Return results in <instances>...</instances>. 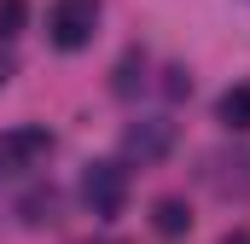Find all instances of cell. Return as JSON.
I'll return each instance as SVG.
<instances>
[{"label": "cell", "mask_w": 250, "mask_h": 244, "mask_svg": "<svg viewBox=\"0 0 250 244\" xmlns=\"http://www.w3.org/2000/svg\"><path fill=\"white\" fill-rule=\"evenodd\" d=\"M93 29H99V0H53V12H47V35H53L59 53L87 47Z\"/></svg>", "instance_id": "cell-3"}, {"label": "cell", "mask_w": 250, "mask_h": 244, "mask_svg": "<svg viewBox=\"0 0 250 244\" xmlns=\"http://www.w3.org/2000/svg\"><path fill=\"white\" fill-rule=\"evenodd\" d=\"M227 244H250V233H227Z\"/></svg>", "instance_id": "cell-12"}, {"label": "cell", "mask_w": 250, "mask_h": 244, "mask_svg": "<svg viewBox=\"0 0 250 244\" xmlns=\"http://www.w3.org/2000/svg\"><path fill=\"white\" fill-rule=\"evenodd\" d=\"M53 157V134L41 122H18L0 134V175H29Z\"/></svg>", "instance_id": "cell-2"}, {"label": "cell", "mask_w": 250, "mask_h": 244, "mask_svg": "<svg viewBox=\"0 0 250 244\" xmlns=\"http://www.w3.org/2000/svg\"><path fill=\"white\" fill-rule=\"evenodd\" d=\"M140 81H146V53H128L123 64H117V81H111V87H117V93H134V87H140Z\"/></svg>", "instance_id": "cell-8"}, {"label": "cell", "mask_w": 250, "mask_h": 244, "mask_svg": "<svg viewBox=\"0 0 250 244\" xmlns=\"http://www.w3.org/2000/svg\"><path fill=\"white\" fill-rule=\"evenodd\" d=\"M6 81H12V59L0 53V87H6Z\"/></svg>", "instance_id": "cell-11"}, {"label": "cell", "mask_w": 250, "mask_h": 244, "mask_svg": "<svg viewBox=\"0 0 250 244\" xmlns=\"http://www.w3.org/2000/svg\"><path fill=\"white\" fill-rule=\"evenodd\" d=\"M151 227H157L163 239H181V233L192 227V209L181 203V198H157V203H151Z\"/></svg>", "instance_id": "cell-5"}, {"label": "cell", "mask_w": 250, "mask_h": 244, "mask_svg": "<svg viewBox=\"0 0 250 244\" xmlns=\"http://www.w3.org/2000/svg\"><path fill=\"white\" fill-rule=\"evenodd\" d=\"M163 87H169V93H175V99H181V93H192V81H187V70H169V81H163Z\"/></svg>", "instance_id": "cell-10"}, {"label": "cell", "mask_w": 250, "mask_h": 244, "mask_svg": "<svg viewBox=\"0 0 250 244\" xmlns=\"http://www.w3.org/2000/svg\"><path fill=\"white\" fill-rule=\"evenodd\" d=\"M82 203H87V215L117 221L128 203V169L123 163H87L82 169Z\"/></svg>", "instance_id": "cell-1"}, {"label": "cell", "mask_w": 250, "mask_h": 244, "mask_svg": "<svg viewBox=\"0 0 250 244\" xmlns=\"http://www.w3.org/2000/svg\"><path fill=\"white\" fill-rule=\"evenodd\" d=\"M23 18H29V0H0V41L23 35Z\"/></svg>", "instance_id": "cell-9"}, {"label": "cell", "mask_w": 250, "mask_h": 244, "mask_svg": "<svg viewBox=\"0 0 250 244\" xmlns=\"http://www.w3.org/2000/svg\"><path fill=\"white\" fill-rule=\"evenodd\" d=\"M18 215H23V227H53V221H59V192H53V186L29 192V198L18 203Z\"/></svg>", "instance_id": "cell-6"}, {"label": "cell", "mask_w": 250, "mask_h": 244, "mask_svg": "<svg viewBox=\"0 0 250 244\" xmlns=\"http://www.w3.org/2000/svg\"><path fill=\"white\" fill-rule=\"evenodd\" d=\"M215 117L227 122L233 134H245V128H250V87H227L221 105H215Z\"/></svg>", "instance_id": "cell-7"}, {"label": "cell", "mask_w": 250, "mask_h": 244, "mask_svg": "<svg viewBox=\"0 0 250 244\" xmlns=\"http://www.w3.org/2000/svg\"><path fill=\"white\" fill-rule=\"evenodd\" d=\"M175 145V122L169 117H140L123 128V163H163Z\"/></svg>", "instance_id": "cell-4"}]
</instances>
